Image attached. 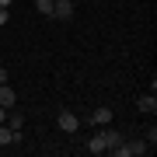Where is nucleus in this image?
Here are the masks:
<instances>
[{
  "instance_id": "1",
  "label": "nucleus",
  "mask_w": 157,
  "mask_h": 157,
  "mask_svg": "<svg viewBox=\"0 0 157 157\" xmlns=\"http://www.w3.org/2000/svg\"><path fill=\"white\" fill-rule=\"evenodd\" d=\"M56 126L63 129V133H77V129H80V119L73 115V112H59L56 115Z\"/></svg>"
},
{
  "instance_id": "2",
  "label": "nucleus",
  "mask_w": 157,
  "mask_h": 157,
  "mask_svg": "<svg viewBox=\"0 0 157 157\" xmlns=\"http://www.w3.org/2000/svg\"><path fill=\"white\" fill-rule=\"evenodd\" d=\"M52 17H56V21H70L73 17V4L70 0H56V4H52Z\"/></svg>"
},
{
  "instance_id": "3",
  "label": "nucleus",
  "mask_w": 157,
  "mask_h": 157,
  "mask_svg": "<svg viewBox=\"0 0 157 157\" xmlns=\"http://www.w3.org/2000/svg\"><path fill=\"white\" fill-rule=\"evenodd\" d=\"M7 143H21V129H11V126H0V147H7Z\"/></svg>"
},
{
  "instance_id": "4",
  "label": "nucleus",
  "mask_w": 157,
  "mask_h": 157,
  "mask_svg": "<svg viewBox=\"0 0 157 157\" xmlns=\"http://www.w3.org/2000/svg\"><path fill=\"white\" fill-rule=\"evenodd\" d=\"M91 122H94V126H108V122H112V108H105V105L94 108V112H91Z\"/></svg>"
},
{
  "instance_id": "5",
  "label": "nucleus",
  "mask_w": 157,
  "mask_h": 157,
  "mask_svg": "<svg viewBox=\"0 0 157 157\" xmlns=\"http://www.w3.org/2000/svg\"><path fill=\"white\" fill-rule=\"evenodd\" d=\"M14 101H17V94L11 91V84H0V108H14Z\"/></svg>"
},
{
  "instance_id": "6",
  "label": "nucleus",
  "mask_w": 157,
  "mask_h": 157,
  "mask_svg": "<svg viewBox=\"0 0 157 157\" xmlns=\"http://www.w3.org/2000/svg\"><path fill=\"white\" fill-rule=\"evenodd\" d=\"M147 150H150V143H147V140H133V143H126V154H129V157H143Z\"/></svg>"
},
{
  "instance_id": "7",
  "label": "nucleus",
  "mask_w": 157,
  "mask_h": 157,
  "mask_svg": "<svg viewBox=\"0 0 157 157\" xmlns=\"http://www.w3.org/2000/svg\"><path fill=\"white\" fill-rule=\"evenodd\" d=\"M101 136H105V147H108V150H112V147H119V143H122V136H119V133H115L112 126H101Z\"/></svg>"
},
{
  "instance_id": "8",
  "label": "nucleus",
  "mask_w": 157,
  "mask_h": 157,
  "mask_svg": "<svg viewBox=\"0 0 157 157\" xmlns=\"http://www.w3.org/2000/svg\"><path fill=\"white\" fill-rule=\"evenodd\" d=\"M87 150H91V154H105V150H108V147H105V136L94 133V136L87 140Z\"/></svg>"
},
{
  "instance_id": "9",
  "label": "nucleus",
  "mask_w": 157,
  "mask_h": 157,
  "mask_svg": "<svg viewBox=\"0 0 157 157\" xmlns=\"http://www.w3.org/2000/svg\"><path fill=\"white\" fill-rule=\"evenodd\" d=\"M136 105H140V112H150V115L157 112V98H154V94H143L140 101H136Z\"/></svg>"
},
{
  "instance_id": "10",
  "label": "nucleus",
  "mask_w": 157,
  "mask_h": 157,
  "mask_svg": "<svg viewBox=\"0 0 157 157\" xmlns=\"http://www.w3.org/2000/svg\"><path fill=\"white\" fill-rule=\"evenodd\" d=\"M4 122L11 126V129H21V126H25V115H21V112H7V119H4Z\"/></svg>"
},
{
  "instance_id": "11",
  "label": "nucleus",
  "mask_w": 157,
  "mask_h": 157,
  "mask_svg": "<svg viewBox=\"0 0 157 157\" xmlns=\"http://www.w3.org/2000/svg\"><path fill=\"white\" fill-rule=\"evenodd\" d=\"M35 7H39V14L52 17V0H35Z\"/></svg>"
},
{
  "instance_id": "12",
  "label": "nucleus",
  "mask_w": 157,
  "mask_h": 157,
  "mask_svg": "<svg viewBox=\"0 0 157 157\" xmlns=\"http://www.w3.org/2000/svg\"><path fill=\"white\" fill-rule=\"evenodd\" d=\"M7 17H11V7H0V25H7Z\"/></svg>"
},
{
  "instance_id": "13",
  "label": "nucleus",
  "mask_w": 157,
  "mask_h": 157,
  "mask_svg": "<svg viewBox=\"0 0 157 157\" xmlns=\"http://www.w3.org/2000/svg\"><path fill=\"white\" fill-rule=\"evenodd\" d=\"M7 112H11V108H0V126H4V119H7Z\"/></svg>"
},
{
  "instance_id": "14",
  "label": "nucleus",
  "mask_w": 157,
  "mask_h": 157,
  "mask_svg": "<svg viewBox=\"0 0 157 157\" xmlns=\"http://www.w3.org/2000/svg\"><path fill=\"white\" fill-rule=\"evenodd\" d=\"M0 84H7V70L4 67H0Z\"/></svg>"
},
{
  "instance_id": "15",
  "label": "nucleus",
  "mask_w": 157,
  "mask_h": 157,
  "mask_svg": "<svg viewBox=\"0 0 157 157\" xmlns=\"http://www.w3.org/2000/svg\"><path fill=\"white\" fill-rule=\"evenodd\" d=\"M11 4H14V0H0V7H11Z\"/></svg>"
},
{
  "instance_id": "16",
  "label": "nucleus",
  "mask_w": 157,
  "mask_h": 157,
  "mask_svg": "<svg viewBox=\"0 0 157 157\" xmlns=\"http://www.w3.org/2000/svg\"><path fill=\"white\" fill-rule=\"evenodd\" d=\"M52 4H56V0H52Z\"/></svg>"
}]
</instances>
